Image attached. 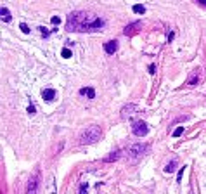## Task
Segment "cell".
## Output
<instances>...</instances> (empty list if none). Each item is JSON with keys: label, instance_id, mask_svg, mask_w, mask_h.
Returning a JSON list of instances; mask_svg holds the SVG:
<instances>
[{"label": "cell", "instance_id": "obj_1", "mask_svg": "<svg viewBox=\"0 0 206 194\" xmlns=\"http://www.w3.org/2000/svg\"><path fill=\"white\" fill-rule=\"evenodd\" d=\"M104 19L97 18L90 12L85 11H75V12L68 14V21H66V31H75V33H95L102 31L104 28Z\"/></svg>", "mask_w": 206, "mask_h": 194}, {"label": "cell", "instance_id": "obj_2", "mask_svg": "<svg viewBox=\"0 0 206 194\" xmlns=\"http://www.w3.org/2000/svg\"><path fill=\"white\" fill-rule=\"evenodd\" d=\"M101 135H102L101 127H97V125H92V127L85 128L83 132L80 133L78 142H80L82 146H85V144H94V142H97L99 139H101Z\"/></svg>", "mask_w": 206, "mask_h": 194}, {"label": "cell", "instance_id": "obj_3", "mask_svg": "<svg viewBox=\"0 0 206 194\" xmlns=\"http://www.w3.org/2000/svg\"><path fill=\"white\" fill-rule=\"evenodd\" d=\"M147 151H149V144H141V142H139V144H133L128 147V158L135 161V159H139L141 156H144Z\"/></svg>", "mask_w": 206, "mask_h": 194}, {"label": "cell", "instance_id": "obj_4", "mask_svg": "<svg viewBox=\"0 0 206 194\" xmlns=\"http://www.w3.org/2000/svg\"><path fill=\"white\" fill-rule=\"evenodd\" d=\"M132 132H133V135H137V137H145L147 133H149V127H147L145 121L137 120V121L132 123Z\"/></svg>", "mask_w": 206, "mask_h": 194}, {"label": "cell", "instance_id": "obj_5", "mask_svg": "<svg viewBox=\"0 0 206 194\" xmlns=\"http://www.w3.org/2000/svg\"><path fill=\"white\" fill-rule=\"evenodd\" d=\"M139 26H142L141 21H133V23H130V24H127V26H125V30H123V35H125V36L135 35L137 31H139Z\"/></svg>", "mask_w": 206, "mask_h": 194}, {"label": "cell", "instance_id": "obj_6", "mask_svg": "<svg viewBox=\"0 0 206 194\" xmlns=\"http://www.w3.org/2000/svg\"><path fill=\"white\" fill-rule=\"evenodd\" d=\"M133 113H137V106H135V104H125V106L121 108V118L123 120L130 118Z\"/></svg>", "mask_w": 206, "mask_h": 194}, {"label": "cell", "instance_id": "obj_7", "mask_svg": "<svg viewBox=\"0 0 206 194\" xmlns=\"http://www.w3.org/2000/svg\"><path fill=\"white\" fill-rule=\"evenodd\" d=\"M118 50V40H109L104 44V52L106 54H114Z\"/></svg>", "mask_w": 206, "mask_h": 194}, {"label": "cell", "instance_id": "obj_8", "mask_svg": "<svg viewBox=\"0 0 206 194\" xmlns=\"http://www.w3.org/2000/svg\"><path fill=\"white\" fill-rule=\"evenodd\" d=\"M54 97H56V90L54 88H44L42 90V99L44 101L50 102V101H54Z\"/></svg>", "mask_w": 206, "mask_h": 194}, {"label": "cell", "instance_id": "obj_9", "mask_svg": "<svg viewBox=\"0 0 206 194\" xmlns=\"http://www.w3.org/2000/svg\"><path fill=\"white\" fill-rule=\"evenodd\" d=\"M197 82H199V68H196V70H192V73L189 75V78H187V85H196Z\"/></svg>", "mask_w": 206, "mask_h": 194}, {"label": "cell", "instance_id": "obj_10", "mask_svg": "<svg viewBox=\"0 0 206 194\" xmlns=\"http://www.w3.org/2000/svg\"><path fill=\"white\" fill-rule=\"evenodd\" d=\"M26 191H28V194H35L36 191H38V179H36V177H33V179L30 180Z\"/></svg>", "mask_w": 206, "mask_h": 194}, {"label": "cell", "instance_id": "obj_11", "mask_svg": "<svg viewBox=\"0 0 206 194\" xmlns=\"http://www.w3.org/2000/svg\"><path fill=\"white\" fill-rule=\"evenodd\" d=\"M80 95H87L88 99H94L95 97V90L92 87H83V88H80Z\"/></svg>", "mask_w": 206, "mask_h": 194}, {"label": "cell", "instance_id": "obj_12", "mask_svg": "<svg viewBox=\"0 0 206 194\" xmlns=\"http://www.w3.org/2000/svg\"><path fill=\"white\" fill-rule=\"evenodd\" d=\"M120 156H121V151L120 149H116V151H113L109 156H106L104 158V161L106 163H113V161H116V159H120Z\"/></svg>", "mask_w": 206, "mask_h": 194}, {"label": "cell", "instance_id": "obj_13", "mask_svg": "<svg viewBox=\"0 0 206 194\" xmlns=\"http://www.w3.org/2000/svg\"><path fill=\"white\" fill-rule=\"evenodd\" d=\"M0 14H2V21L4 23H11V12H9V9L7 7H2V11H0Z\"/></svg>", "mask_w": 206, "mask_h": 194}, {"label": "cell", "instance_id": "obj_14", "mask_svg": "<svg viewBox=\"0 0 206 194\" xmlns=\"http://www.w3.org/2000/svg\"><path fill=\"white\" fill-rule=\"evenodd\" d=\"M175 168H177V161H175V159H171L170 163L165 167V172H166V173H173V172H175Z\"/></svg>", "mask_w": 206, "mask_h": 194}, {"label": "cell", "instance_id": "obj_15", "mask_svg": "<svg viewBox=\"0 0 206 194\" xmlns=\"http://www.w3.org/2000/svg\"><path fill=\"white\" fill-rule=\"evenodd\" d=\"M133 12H135V14H144L145 12V7H144V5H141V4H135V5H133Z\"/></svg>", "mask_w": 206, "mask_h": 194}, {"label": "cell", "instance_id": "obj_16", "mask_svg": "<svg viewBox=\"0 0 206 194\" xmlns=\"http://www.w3.org/2000/svg\"><path fill=\"white\" fill-rule=\"evenodd\" d=\"M182 133H184V127H179V128H175V130H173V133H171V135H173V137H180Z\"/></svg>", "mask_w": 206, "mask_h": 194}, {"label": "cell", "instance_id": "obj_17", "mask_svg": "<svg viewBox=\"0 0 206 194\" xmlns=\"http://www.w3.org/2000/svg\"><path fill=\"white\" fill-rule=\"evenodd\" d=\"M62 57H64V59H69V57H71V50H69L68 47L62 48Z\"/></svg>", "mask_w": 206, "mask_h": 194}, {"label": "cell", "instance_id": "obj_18", "mask_svg": "<svg viewBox=\"0 0 206 194\" xmlns=\"http://www.w3.org/2000/svg\"><path fill=\"white\" fill-rule=\"evenodd\" d=\"M19 28H21V31H23V33H26V35L30 33V28H28V24H26V23H21V24H19Z\"/></svg>", "mask_w": 206, "mask_h": 194}, {"label": "cell", "instance_id": "obj_19", "mask_svg": "<svg viewBox=\"0 0 206 194\" xmlns=\"http://www.w3.org/2000/svg\"><path fill=\"white\" fill-rule=\"evenodd\" d=\"M28 115H31V116H33V115H35V113H36V108L35 106H33V104H30V106H28Z\"/></svg>", "mask_w": 206, "mask_h": 194}, {"label": "cell", "instance_id": "obj_20", "mask_svg": "<svg viewBox=\"0 0 206 194\" xmlns=\"http://www.w3.org/2000/svg\"><path fill=\"white\" fill-rule=\"evenodd\" d=\"M50 23L56 26V24H59V23H61V18H59V16H52V18H50Z\"/></svg>", "mask_w": 206, "mask_h": 194}, {"label": "cell", "instance_id": "obj_21", "mask_svg": "<svg viewBox=\"0 0 206 194\" xmlns=\"http://www.w3.org/2000/svg\"><path fill=\"white\" fill-rule=\"evenodd\" d=\"M184 170H185V167L179 170V175H177V182H182V175H184Z\"/></svg>", "mask_w": 206, "mask_h": 194}, {"label": "cell", "instance_id": "obj_22", "mask_svg": "<svg viewBox=\"0 0 206 194\" xmlns=\"http://www.w3.org/2000/svg\"><path fill=\"white\" fill-rule=\"evenodd\" d=\"M38 30H40V33H42L44 36H48V35H50V31H47L44 26H38Z\"/></svg>", "mask_w": 206, "mask_h": 194}, {"label": "cell", "instance_id": "obj_23", "mask_svg": "<svg viewBox=\"0 0 206 194\" xmlns=\"http://www.w3.org/2000/svg\"><path fill=\"white\" fill-rule=\"evenodd\" d=\"M87 189H88V184H85V182H83L82 185H80V192H85Z\"/></svg>", "mask_w": 206, "mask_h": 194}, {"label": "cell", "instance_id": "obj_24", "mask_svg": "<svg viewBox=\"0 0 206 194\" xmlns=\"http://www.w3.org/2000/svg\"><path fill=\"white\" fill-rule=\"evenodd\" d=\"M149 73H151V75L156 73V66H154V64H151V66H149Z\"/></svg>", "mask_w": 206, "mask_h": 194}, {"label": "cell", "instance_id": "obj_25", "mask_svg": "<svg viewBox=\"0 0 206 194\" xmlns=\"http://www.w3.org/2000/svg\"><path fill=\"white\" fill-rule=\"evenodd\" d=\"M197 2H199V4H203V5L206 7V0H197Z\"/></svg>", "mask_w": 206, "mask_h": 194}]
</instances>
